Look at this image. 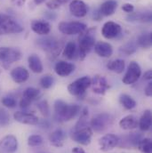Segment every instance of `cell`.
<instances>
[{
    "label": "cell",
    "instance_id": "1",
    "mask_svg": "<svg viewBox=\"0 0 152 153\" xmlns=\"http://www.w3.org/2000/svg\"><path fill=\"white\" fill-rule=\"evenodd\" d=\"M53 107L56 117L62 121H70L73 119L80 111V107L77 104H68L61 99L54 102Z\"/></svg>",
    "mask_w": 152,
    "mask_h": 153
},
{
    "label": "cell",
    "instance_id": "2",
    "mask_svg": "<svg viewBox=\"0 0 152 153\" xmlns=\"http://www.w3.org/2000/svg\"><path fill=\"white\" fill-rule=\"evenodd\" d=\"M38 45L47 53L49 59L53 60L56 58L62 49V45L59 40L53 37H44L37 40Z\"/></svg>",
    "mask_w": 152,
    "mask_h": 153
},
{
    "label": "cell",
    "instance_id": "3",
    "mask_svg": "<svg viewBox=\"0 0 152 153\" xmlns=\"http://www.w3.org/2000/svg\"><path fill=\"white\" fill-rule=\"evenodd\" d=\"M94 29L86 30L85 32H83L81 37L79 38V45H78V56L81 61L85 60V58L87 56V54L91 52V50L93 48L95 45V38L93 35V30Z\"/></svg>",
    "mask_w": 152,
    "mask_h": 153
},
{
    "label": "cell",
    "instance_id": "4",
    "mask_svg": "<svg viewBox=\"0 0 152 153\" xmlns=\"http://www.w3.org/2000/svg\"><path fill=\"white\" fill-rule=\"evenodd\" d=\"M22 53L19 49L13 47H0V66L7 70L13 63L20 61Z\"/></svg>",
    "mask_w": 152,
    "mask_h": 153
},
{
    "label": "cell",
    "instance_id": "5",
    "mask_svg": "<svg viewBox=\"0 0 152 153\" xmlns=\"http://www.w3.org/2000/svg\"><path fill=\"white\" fill-rule=\"evenodd\" d=\"M23 31V27L13 17L6 14H0V36L17 34Z\"/></svg>",
    "mask_w": 152,
    "mask_h": 153
},
{
    "label": "cell",
    "instance_id": "6",
    "mask_svg": "<svg viewBox=\"0 0 152 153\" xmlns=\"http://www.w3.org/2000/svg\"><path fill=\"white\" fill-rule=\"evenodd\" d=\"M91 85V78L88 76H85L77 78L74 82L68 85V91L69 93L78 98H81L85 95L87 88H89Z\"/></svg>",
    "mask_w": 152,
    "mask_h": 153
},
{
    "label": "cell",
    "instance_id": "7",
    "mask_svg": "<svg viewBox=\"0 0 152 153\" xmlns=\"http://www.w3.org/2000/svg\"><path fill=\"white\" fill-rule=\"evenodd\" d=\"M112 123V117L109 113L102 112L94 116L90 122L91 129L95 133H102L105 131Z\"/></svg>",
    "mask_w": 152,
    "mask_h": 153
},
{
    "label": "cell",
    "instance_id": "8",
    "mask_svg": "<svg viewBox=\"0 0 152 153\" xmlns=\"http://www.w3.org/2000/svg\"><path fill=\"white\" fill-rule=\"evenodd\" d=\"M58 29L62 34L71 36L82 34L87 30V26L80 22H62L59 23Z\"/></svg>",
    "mask_w": 152,
    "mask_h": 153
},
{
    "label": "cell",
    "instance_id": "9",
    "mask_svg": "<svg viewBox=\"0 0 152 153\" xmlns=\"http://www.w3.org/2000/svg\"><path fill=\"white\" fill-rule=\"evenodd\" d=\"M70 137L74 142H76L81 145L86 146V145H89L92 141L93 131L91 127H88V126H85L77 130L73 129L70 134Z\"/></svg>",
    "mask_w": 152,
    "mask_h": 153
},
{
    "label": "cell",
    "instance_id": "10",
    "mask_svg": "<svg viewBox=\"0 0 152 153\" xmlns=\"http://www.w3.org/2000/svg\"><path fill=\"white\" fill-rule=\"evenodd\" d=\"M142 76V69L138 62H131L125 76L122 78V82L125 85H132L139 80Z\"/></svg>",
    "mask_w": 152,
    "mask_h": 153
},
{
    "label": "cell",
    "instance_id": "11",
    "mask_svg": "<svg viewBox=\"0 0 152 153\" xmlns=\"http://www.w3.org/2000/svg\"><path fill=\"white\" fill-rule=\"evenodd\" d=\"M91 88L94 94L103 95L110 89V85L105 76L102 75H95L91 78Z\"/></svg>",
    "mask_w": 152,
    "mask_h": 153
},
{
    "label": "cell",
    "instance_id": "12",
    "mask_svg": "<svg viewBox=\"0 0 152 153\" xmlns=\"http://www.w3.org/2000/svg\"><path fill=\"white\" fill-rule=\"evenodd\" d=\"M119 143V137L113 134H108L103 135L99 140V147L100 151L107 152L111 150H113L118 145Z\"/></svg>",
    "mask_w": 152,
    "mask_h": 153
},
{
    "label": "cell",
    "instance_id": "13",
    "mask_svg": "<svg viewBox=\"0 0 152 153\" xmlns=\"http://www.w3.org/2000/svg\"><path fill=\"white\" fill-rule=\"evenodd\" d=\"M18 149V140L13 134L5 135L0 141V153H14Z\"/></svg>",
    "mask_w": 152,
    "mask_h": 153
},
{
    "label": "cell",
    "instance_id": "14",
    "mask_svg": "<svg viewBox=\"0 0 152 153\" xmlns=\"http://www.w3.org/2000/svg\"><path fill=\"white\" fill-rule=\"evenodd\" d=\"M122 31V28L119 24L114 22H107L104 23L102 29V36L107 39L116 38Z\"/></svg>",
    "mask_w": 152,
    "mask_h": 153
},
{
    "label": "cell",
    "instance_id": "15",
    "mask_svg": "<svg viewBox=\"0 0 152 153\" xmlns=\"http://www.w3.org/2000/svg\"><path fill=\"white\" fill-rule=\"evenodd\" d=\"M13 118L21 123V124H24V125H31V126H37L38 125L39 122V118L36 115L33 113H29V112H25V111H16L13 114Z\"/></svg>",
    "mask_w": 152,
    "mask_h": 153
},
{
    "label": "cell",
    "instance_id": "16",
    "mask_svg": "<svg viewBox=\"0 0 152 153\" xmlns=\"http://www.w3.org/2000/svg\"><path fill=\"white\" fill-rule=\"evenodd\" d=\"M70 11L74 16L77 18H82L87 14L88 7L82 0H73L70 4Z\"/></svg>",
    "mask_w": 152,
    "mask_h": 153
},
{
    "label": "cell",
    "instance_id": "17",
    "mask_svg": "<svg viewBox=\"0 0 152 153\" xmlns=\"http://www.w3.org/2000/svg\"><path fill=\"white\" fill-rule=\"evenodd\" d=\"M67 134L62 129H56L49 135V142L51 145L56 148H62L66 141Z\"/></svg>",
    "mask_w": 152,
    "mask_h": 153
},
{
    "label": "cell",
    "instance_id": "18",
    "mask_svg": "<svg viewBox=\"0 0 152 153\" xmlns=\"http://www.w3.org/2000/svg\"><path fill=\"white\" fill-rule=\"evenodd\" d=\"M75 65L70 62H67L64 61L58 62L54 66L55 73L60 76H70L75 71Z\"/></svg>",
    "mask_w": 152,
    "mask_h": 153
},
{
    "label": "cell",
    "instance_id": "19",
    "mask_svg": "<svg viewBox=\"0 0 152 153\" xmlns=\"http://www.w3.org/2000/svg\"><path fill=\"white\" fill-rule=\"evenodd\" d=\"M94 51L95 53L102 58H109L112 55L113 53V47L110 43L103 42V41H99L95 43L94 46Z\"/></svg>",
    "mask_w": 152,
    "mask_h": 153
},
{
    "label": "cell",
    "instance_id": "20",
    "mask_svg": "<svg viewBox=\"0 0 152 153\" xmlns=\"http://www.w3.org/2000/svg\"><path fill=\"white\" fill-rule=\"evenodd\" d=\"M30 26H31V30L36 34L40 36H46L51 31V26L45 21L33 20L30 23Z\"/></svg>",
    "mask_w": 152,
    "mask_h": 153
},
{
    "label": "cell",
    "instance_id": "21",
    "mask_svg": "<svg viewBox=\"0 0 152 153\" xmlns=\"http://www.w3.org/2000/svg\"><path fill=\"white\" fill-rule=\"evenodd\" d=\"M11 77L16 84H22L26 82L29 77L30 73L28 70H26L24 67H16L11 71Z\"/></svg>",
    "mask_w": 152,
    "mask_h": 153
},
{
    "label": "cell",
    "instance_id": "22",
    "mask_svg": "<svg viewBox=\"0 0 152 153\" xmlns=\"http://www.w3.org/2000/svg\"><path fill=\"white\" fill-rule=\"evenodd\" d=\"M119 126L123 130H133L138 126V119L133 115H127L119 121Z\"/></svg>",
    "mask_w": 152,
    "mask_h": 153
},
{
    "label": "cell",
    "instance_id": "23",
    "mask_svg": "<svg viewBox=\"0 0 152 153\" xmlns=\"http://www.w3.org/2000/svg\"><path fill=\"white\" fill-rule=\"evenodd\" d=\"M117 8V3L115 0H108L101 4L98 8V11L102 14V16H110L115 13Z\"/></svg>",
    "mask_w": 152,
    "mask_h": 153
},
{
    "label": "cell",
    "instance_id": "24",
    "mask_svg": "<svg viewBox=\"0 0 152 153\" xmlns=\"http://www.w3.org/2000/svg\"><path fill=\"white\" fill-rule=\"evenodd\" d=\"M126 20L129 21V22H151L152 20V13L151 12H146V13H130L126 16Z\"/></svg>",
    "mask_w": 152,
    "mask_h": 153
},
{
    "label": "cell",
    "instance_id": "25",
    "mask_svg": "<svg viewBox=\"0 0 152 153\" xmlns=\"http://www.w3.org/2000/svg\"><path fill=\"white\" fill-rule=\"evenodd\" d=\"M152 125L151 111L150 110H146L140 120H138V126L142 131H148L151 129Z\"/></svg>",
    "mask_w": 152,
    "mask_h": 153
},
{
    "label": "cell",
    "instance_id": "26",
    "mask_svg": "<svg viewBox=\"0 0 152 153\" xmlns=\"http://www.w3.org/2000/svg\"><path fill=\"white\" fill-rule=\"evenodd\" d=\"M29 67L34 73H41L44 70L42 62L37 54H30L28 58Z\"/></svg>",
    "mask_w": 152,
    "mask_h": 153
},
{
    "label": "cell",
    "instance_id": "27",
    "mask_svg": "<svg viewBox=\"0 0 152 153\" xmlns=\"http://www.w3.org/2000/svg\"><path fill=\"white\" fill-rule=\"evenodd\" d=\"M125 68V62L124 60L121 59L113 60L107 63V69L116 74H121L124 71Z\"/></svg>",
    "mask_w": 152,
    "mask_h": 153
},
{
    "label": "cell",
    "instance_id": "28",
    "mask_svg": "<svg viewBox=\"0 0 152 153\" xmlns=\"http://www.w3.org/2000/svg\"><path fill=\"white\" fill-rule=\"evenodd\" d=\"M142 135L137 134V133H132L129 135L125 137V141H124V144H122L121 146L123 147H134L137 148V145L139 143V142L142 140Z\"/></svg>",
    "mask_w": 152,
    "mask_h": 153
},
{
    "label": "cell",
    "instance_id": "29",
    "mask_svg": "<svg viewBox=\"0 0 152 153\" xmlns=\"http://www.w3.org/2000/svg\"><path fill=\"white\" fill-rule=\"evenodd\" d=\"M119 102L125 110H133L136 107L137 103L135 100L129 94H122L119 96Z\"/></svg>",
    "mask_w": 152,
    "mask_h": 153
},
{
    "label": "cell",
    "instance_id": "30",
    "mask_svg": "<svg viewBox=\"0 0 152 153\" xmlns=\"http://www.w3.org/2000/svg\"><path fill=\"white\" fill-rule=\"evenodd\" d=\"M76 54V43L73 41H70L66 44V45L63 48L62 51V55L69 59V60H72L73 58H75Z\"/></svg>",
    "mask_w": 152,
    "mask_h": 153
},
{
    "label": "cell",
    "instance_id": "31",
    "mask_svg": "<svg viewBox=\"0 0 152 153\" xmlns=\"http://www.w3.org/2000/svg\"><path fill=\"white\" fill-rule=\"evenodd\" d=\"M136 44H137V45H139L140 47H142L143 49L151 48L152 45V34L151 32L142 34L141 36H139V38H137Z\"/></svg>",
    "mask_w": 152,
    "mask_h": 153
},
{
    "label": "cell",
    "instance_id": "32",
    "mask_svg": "<svg viewBox=\"0 0 152 153\" xmlns=\"http://www.w3.org/2000/svg\"><path fill=\"white\" fill-rule=\"evenodd\" d=\"M137 50V44L133 41L128 42L119 48V53L123 55L128 56L134 53Z\"/></svg>",
    "mask_w": 152,
    "mask_h": 153
},
{
    "label": "cell",
    "instance_id": "33",
    "mask_svg": "<svg viewBox=\"0 0 152 153\" xmlns=\"http://www.w3.org/2000/svg\"><path fill=\"white\" fill-rule=\"evenodd\" d=\"M40 95H41V93L38 89L35 88V87H28L23 91L22 97L28 99L30 102H33V101L38 99Z\"/></svg>",
    "mask_w": 152,
    "mask_h": 153
},
{
    "label": "cell",
    "instance_id": "34",
    "mask_svg": "<svg viewBox=\"0 0 152 153\" xmlns=\"http://www.w3.org/2000/svg\"><path fill=\"white\" fill-rule=\"evenodd\" d=\"M137 148L140 150V152L142 153H152V142L150 138H142L138 145Z\"/></svg>",
    "mask_w": 152,
    "mask_h": 153
},
{
    "label": "cell",
    "instance_id": "35",
    "mask_svg": "<svg viewBox=\"0 0 152 153\" xmlns=\"http://www.w3.org/2000/svg\"><path fill=\"white\" fill-rule=\"evenodd\" d=\"M88 116H89V112H88V109L85 107L83 109L81 114H80V117L78 119V121L76 123L74 130H77L83 127L87 126V119H88Z\"/></svg>",
    "mask_w": 152,
    "mask_h": 153
},
{
    "label": "cell",
    "instance_id": "36",
    "mask_svg": "<svg viewBox=\"0 0 152 153\" xmlns=\"http://www.w3.org/2000/svg\"><path fill=\"white\" fill-rule=\"evenodd\" d=\"M40 85L44 88V89H49L51 88L53 84H54V78L52 75L46 74L44 76H43L40 78Z\"/></svg>",
    "mask_w": 152,
    "mask_h": 153
},
{
    "label": "cell",
    "instance_id": "37",
    "mask_svg": "<svg viewBox=\"0 0 152 153\" xmlns=\"http://www.w3.org/2000/svg\"><path fill=\"white\" fill-rule=\"evenodd\" d=\"M38 111H40V113L43 115L44 117H49L50 115V109H49V104L47 102L46 100H42L40 102H38L37 104Z\"/></svg>",
    "mask_w": 152,
    "mask_h": 153
},
{
    "label": "cell",
    "instance_id": "38",
    "mask_svg": "<svg viewBox=\"0 0 152 153\" xmlns=\"http://www.w3.org/2000/svg\"><path fill=\"white\" fill-rule=\"evenodd\" d=\"M44 142V139L39 134H32L28 138V145L30 147L40 146Z\"/></svg>",
    "mask_w": 152,
    "mask_h": 153
},
{
    "label": "cell",
    "instance_id": "39",
    "mask_svg": "<svg viewBox=\"0 0 152 153\" xmlns=\"http://www.w3.org/2000/svg\"><path fill=\"white\" fill-rule=\"evenodd\" d=\"M1 102L4 107L9 108V109L15 108L16 105H17V101L13 96H4V97H3L2 100H1Z\"/></svg>",
    "mask_w": 152,
    "mask_h": 153
},
{
    "label": "cell",
    "instance_id": "40",
    "mask_svg": "<svg viewBox=\"0 0 152 153\" xmlns=\"http://www.w3.org/2000/svg\"><path fill=\"white\" fill-rule=\"evenodd\" d=\"M10 123V115L3 108H0V126H6Z\"/></svg>",
    "mask_w": 152,
    "mask_h": 153
},
{
    "label": "cell",
    "instance_id": "41",
    "mask_svg": "<svg viewBox=\"0 0 152 153\" xmlns=\"http://www.w3.org/2000/svg\"><path fill=\"white\" fill-rule=\"evenodd\" d=\"M61 5H62V4L60 2H58L57 0H49L48 2H46V6L51 10L58 9Z\"/></svg>",
    "mask_w": 152,
    "mask_h": 153
},
{
    "label": "cell",
    "instance_id": "42",
    "mask_svg": "<svg viewBox=\"0 0 152 153\" xmlns=\"http://www.w3.org/2000/svg\"><path fill=\"white\" fill-rule=\"evenodd\" d=\"M122 10H123L124 12H125V13H133V12L134 6H133L132 4H130V3H125V4H124L122 5Z\"/></svg>",
    "mask_w": 152,
    "mask_h": 153
},
{
    "label": "cell",
    "instance_id": "43",
    "mask_svg": "<svg viewBox=\"0 0 152 153\" xmlns=\"http://www.w3.org/2000/svg\"><path fill=\"white\" fill-rule=\"evenodd\" d=\"M31 102H30V101H29L28 99L22 97V98L21 99V101H20V107H21L22 109H27L28 107L30 106Z\"/></svg>",
    "mask_w": 152,
    "mask_h": 153
},
{
    "label": "cell",
    "instance_id": "44",
    "mask_svg": "<svg viewBox=\"0 0 152 153\" xmlns=\"http://www.w3.org/2000/svg\"><path fill=\"white\" fill-rule=\"evenodd\" d=\"M144 94H145V95H146V96H148V97L151 96L152 95V82H150V83L148 84V85L146 86V88H145V90H144Z\"/></svg>",
    "mask_w": 152,
    "mask_h": 153
},
{
    "label": "cell",
    "instance_id": "45",
    "mask_svg": "<svg viewBox=\"0 0 152 153\" xmlns=\"http://www.w3.org/2000/svg\"><path fill=\"white\" fill-rule=\"evenodd\" d=\"M93 18L94 21H97V22H99V21H101V20L102 19V14L100 13V12L98 11V9H96L95 11H93Z\"/></svg>",
    "mask_w": 152,
    "mask_h": 153
},
{
    "label": "cell",
    "instance_id": "46",
    "mask_svg": "<svg viewBox=\"0 0 152 153\" xmlns=\"http://www.w3.org/2000/svg\"><path fill=\"white\" fill-rule=\"evenodd\" d=\"M11 1H12L13 4H14L15 6H19V7L24 5V4L26 2V0H11Z\"/></svg>",
    "mask_w": 152,
    "mask_h": 153
},
{
    "label": "cell",
    "instance_id": "47",
    "mask_svg": "<svg viewBox=\"0 0 152 153\" xmlns=\"http://www.w3.org/2000/svg\"><path fill=\"white\" fill-rule=\"evenodd\" d=\"M143 78H144L145 80H151V78H152L151 70H149V71H147L144 73V75H143Z\"/></svg>",
    "mask_w": 152,
    "mask_h": 153
},
{
    "label": "cell",
    "instance_id": "48",
    "mask_svg": "<svg viewBox=\"0 0 152 153\" xmlns=\"http://www.w3.org/2000/svg\"><path fill=\"white\" fill-rule=\"evenodd\" d=\"M38 124H39V126H41V127H43V128H48L49 127V123L44 119V120H43L42 122H38Z\"/></svg>",
    "mask_w": 152,
    "mask_h": 153
},
{
    "label": "cell",
    "instance_id": "49",
    "mask_svg": "<svg viewBox=\"0 0 152 153\" xmlns=\"http://www.w3.org/2000/svg\"><path fill=\"white\" fill-rule=\"evenodd\" d=\"M72 153H85V152L82 149V148H80V147H75V148H73L72 149Z\"/></svg>",
    "mask_w": 152,
    "mask_h": 153
},
{
    "label": "cell",
    "instance_id": "50",
    "mask_svg": "<svg viewBox=\"0 0 152 153\" xmlns=\"http://www.w3.org/2000/svg\"><path fill=\"white\" fill-rule=\"evenodd\" d=\"M45 0H34V3L36 4H42V3H44Z\"/></svg>",
    "mask_w": 152,
    "mask_h": 153
},
{
    "label": "cell",
    "instance_id": "51",
    "mask_svg": "<svg viewBox=\"0 0 152 153\" xmlns=\"http://www.w3.org/2000/svg\"><path fill=\"white\" fill-rule=\"evenodd\" d=\"M57 1H58V2H60V3L62 4H66V3H67V2H69L70 0H57Z\"/></svg>",
    "mask_w": 152,
    "mask_h": 153
}]
</instances>
